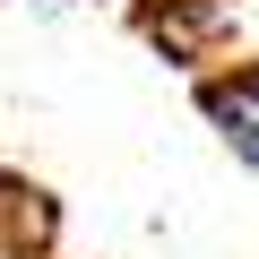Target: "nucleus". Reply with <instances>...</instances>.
Listing matches in <instances>:
<instances>
[{
  "mask_svg": "<svg viewBox=\"0 0 259 259\" xmlns=\"http://www.w3.org/2000/svg\"><path fill=\"white\" fill-rule=\"evenodd\" d=\"M199 104H207V121L233 139V156L259 164V69H242V78H207Z\"/></svg>",
  "mask_w": 259,
  "mask_h": 259,
  "instance_id": "f257e3e1",
  "label": "nucleus"
},
{
  "mask_svg": "<svg viewBox=\"0 0 259 259\" xmlns=\"http://www.w3.org/2000/svg\"><path fill=\"white\" fill-rule=\"evenodd\" d=\"M0 190H9V164H0Z\"/></svg>",
  "mask_w": 259,
  "mask_h": 259,
  "instance_id": "f03ea898",
  "label": "nucleus"
}]
</instances>
